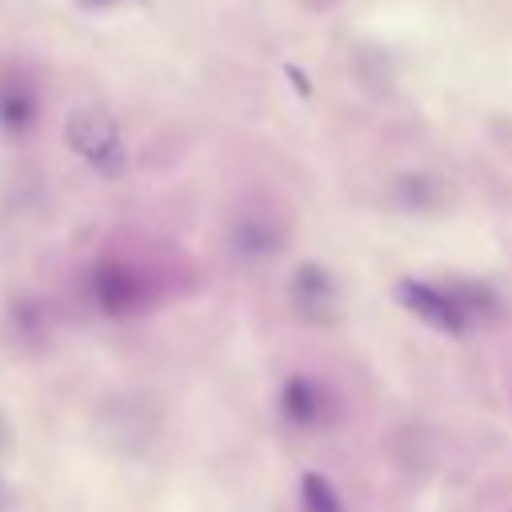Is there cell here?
I'll return each instance as SVG.
<instances>
[{"instance_id":"obj_6","label":"cell","mask_w":512,"mask_h":512,"mask_svg":"<svg viewBox=\"0 0 512 512\" xmlns=\"http://www.w3.org/2000/svg\"><path fill=\"white\" fill-rule=\"evenodd\" d=\"M280 412L292 428H324L328 424V392L308 380V376H292L280 392Z\"/></svg>"},{"instance_id":"obj_5","label":"cell","mask_w":512,"mask_h":512,"mask_svg":"<svg viewBox=\"0 0 512 512\" xmlns=\"http://www.w3.org/2000/svg\"><path fill=\"white\" fill-rule=\"evenodd\" d=\"M292 308L312 320V324H328L336 316V284L320 264H300L292 276Z\"/></svg>"},{"instance_id":"obj_7","label":"cell","mask_w":512,"mask_h":512,"mask_svg":"<svg viewBox=\"0 0 512 512\" xmlns=\"http://www.w3.org/2000/svg\"><path fill=\"white\" fill-rule=\"evenodd\" d=\"M280 244H284V232H280L276 224H268V220H240V224L232 228V248H236L244 260H264V256H272Z\"/></svg>"},{"instance_id":"obj_9","label":"cell","mask_w":512,"mask_h":512,"mask_svg":"<svg viewBox=\"0 0 512 512\" xmlns=\"http://www.w3.org/2000/svg\"><path fill=\"white\" fill-rule=\"evenodd\" d=\"M84 4H92V8H104V4H144V0H84Z\"/></svg>"},{"instance_id":"obj_2","label":"cell","mask_w":512,"mask_h":512,"mask_svg":"<svg viewBox=\"0 0 512 512\" xmlns=\"http://www.w3.org/2000/svg\"><path fill=\"white\" fill-rule=\"evenodd\" d=\"M92 296L100 300L104 312L112 316H128L152 304L156 296V280L148 276V268L140 260L128 256H104L92 272Z\"/></svg>"},{"instance_id":"obj_8","label":"cell","mask_w":512,"mask_h":512,"mask_svg":"<svg viewBox=\"0 0 512 512\" xmlns=\"http://www.w3.org/2000/svg\"><path fill=\"white\" fill-rule=\"evenodd\" d=\"M300 504H304V512H348L344 500H340V492L332 488V480L320 476V472H304V480H300Z\"/></svg>"},{"instance_id":"obj_4","label":"cell","mask_w":512,"mask_h":512,"mask_svg":"<svg viewBox=\"0 0 512 512\" xmlns=\"http://www.w3.org/2000/svg\"><path fill=\"white\" fill-rule=\"evenodd\" d=\"M36 116H40L36 84L20 68H8L0 76V128L8 136H24V132H32Z\"/></svg>"},{"instance_id":"obj_1","label":"cell","mask_w":512,"mask_h":512,"mask_svg":"<svg viewBox=\"0 0 512 512\" xmlns=\"http://www.w3.org/2000/svg\"><path fill=\"white\" fill-rule=\"evenodd\" d=\"M64 136H68V148H72L80 160H88L96 172L120 176V172L128 168L124 132H120V124H116L108 112H100V108H76V112L68 116Z\"/></svg>"},{"instance_id":"obj_3","label":"cell","mask_w":512,"mask_h":512,"mask_svg":"<svg viewBox=\"0 0 512 512\" xmlns=\"http://www.w3.org/2000/svg\"><path fill=\"white\" fill-rule=\"evenodd\" d=\"M396 300L408 312H416L424 324H432L436 332L464 336L472 328V320L460 308V300L452 296V288H440V284H428V280H400L396 284Z\"/></svg>"}]
</instances>
